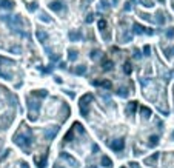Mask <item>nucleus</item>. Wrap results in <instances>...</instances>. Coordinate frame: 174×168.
Instances as JSON below:
<instances>
[{
    "instance_id": "f257e3e1",
    "label": "nucleus",
    "mask_w": 174,
    "mask_h": 168,
    "mask_svg": "<svg viewBox=\"0 0 174 168\" xmlns=\"http://www.w3.org/2000/svg\"><path fill=\"white\" fill-rule=\"evenodd\" d=\"M50 9L56 11V12H60L62 9H63V11H66V6H65V3H63V2H60V0H54V2H51L50 3Z\"/></svg>"
},
{
    "instance_id": "9d476101",
    "label": "nucleus",
    "mask_w": 174,
    "mask_h": 168,
    "mask_svg": "<svg viewBox=\"0 0 174 168\" xmlns=\"http://www.w3.org/2000/svg\"><path fill=\"white\" fill-rule=\"evenodd\" d=\"M105 28H106V22L102 19V20H99V29L100 31H105Z\"/></svg>"
},
{
    "instance_id": "f03ea898",
    "label": "nucleus",
    "mask_w": 174,
    "mask_h": 168,
    "mask_svg": "<svg viewBox=\"0 0 174 168\" xmlns=\"http://www.w3.org/2000/svg\"><path fill=\"white\" fill-rule=\"evenodd\" d=\"M37 39H39V42L45 43V42L48 40V34H46L43 29H37Z\"/></svg>"
},
{
    "instance_id": "39448f33",
    "label": "nucleus",
    "mask_w": 174,
    "mask_h": 168,
    "mask_svg": "<svg viewBox=\"0 0 174 168\" xmlns=\"http://www.w3.org/2000/svg\"><path fill=\"white\" fill-rule=\"evenodd\" d=\"M143 29H145V28H143L142 25H137V23L134 25V32H136V34H143V32H145Z\"/></svg>"
},
{
    "instance_id": "20e7f679",
    "label": "nucleus",
    "mask_w": 174,
    "mask_h": 168,
    "mask_svg": "<svg viewBox=\"0 0 174 168\" xmlns=\"http://www.w3.org/2000/svg\"><path fill=\"white\" fill-rule=\"evenodd\" d=\"M70 37H71V40H80L82 39V32L80 31H73V32H70Z\"/></svg>"
},
{
    "instance_id": "6e6552de",
    "label": "nucleus",
    "mask_w": 174,
    "mask_h": 168,
    "mask_svg": "<svg viewBox=\"0 0 174 168\" xmlns=\"http://www.w3.org/2000/svg\"><path fill=\"white\" fill-rule=\"evenodd\" d=\"M140 3L143 5V6H147V8H151L154 3H152V0H140Z\"/></svg>"
},
{
    "instance_id": "7ed1b4c3",
    "label": "nucleus",
    "mask_w": 174,
    "mask_h": 168,
    "mask_svg": "<svg viewBox=\"0 0 174 168\" xmlns=\"http://www.w3.org/2000/svg\"><path fill=\"white\" fill-rule=\"evenodd\" d=\"M12 6H14V2H11V0H0V8L11 9Z\"/></svg>"
},
{
    "instance_id": "9b49d317",
    "label": "nucleus",
    "mask_w": 174,
    "mask_h": 168,
    "mask_svg": "<svg viewBox=\"0 0 174 168\" xmlns=\"http://www.w3.org/2000/svg\"><path fill=\"white\" fill-rule=\"evenodd\" d=\"M75 57H77V52L74 49H70V59H75Z\"/></svg>"
},
{
    "instance_id": "423d86ee",
    "label": "nucleus",
    "mask_w": 174,
    "mask_h": 168,
    "mask_svg": "<svg viewBox=\"0 0 174 168\" xmlns=\"http://www.w3.org/2000/svg\"><path fill=\"white\" fill-rule=\"evenodd\" d=\"M108 8H109V3H108V0H100L99 9H108Z\"/></svg>"
},
{
    "instance_id": "1a4fd4ad",
    "label": "nucleus",
    "mask_w": 174,
    "mask_h": 168,
    "mask_svg": "<svg viewBox=\"0 0 174 168\" xmlns=\"http://www.w3.org/2000/svg\"><path fill=\"white\" fill-rule=\"evenodd\" d=\"M40 20H43V22H51V19L48 17L46 12H40Z\"/></svg>"
},
{
    "instance_id": "0eeeda50",
    "label": "nucleus",
    "mask_w": 174,
    "mask_h": 168,
    "mask_svg": "<svg viewBox=\"0 0 174 168\" xmlns=\"http://www.w3.org/2000/svg\"><path fill=\"white\" fill-rule=\"evenodd\" d=\"M26 8H28V11H31V12H32V11H36V9L39 8V5H37V3L34 2V3H29V5L26 6Z\"/></svg>"
},
{
    "instance_id": "f8f14e48",
    "label": "nucleus",
    "mask_w": 174,
    "mask_h": 168,
    "mask_svg": "<svg viewBox=\"0 0 174 168\" xmlns=\"http://www.w3.org/2000/svg\"><path fill=\"white\" fill-rule=\"evenodd\" d=\"M113 3H114V5H116V3H119V0H113Z\"/></svg>"
}]
</instances>
